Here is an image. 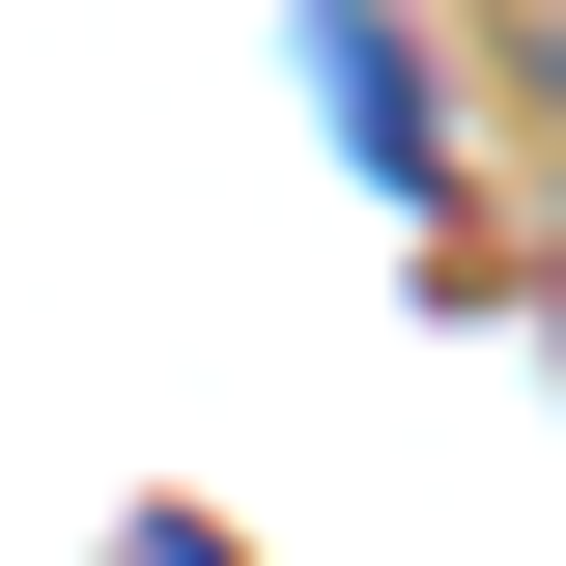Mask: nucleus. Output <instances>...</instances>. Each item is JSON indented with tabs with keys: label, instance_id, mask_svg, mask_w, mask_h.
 <instances>
[{
	"label": "nucleus",
	"instance_id": "nucleus-1",
	"mask_svg": "<svg viewBox=\"0 0 566 566\" xmlns=\"http://www.w3.org/2000/svg\"><path fill=\"white\" fill-rule=\"evenodd\" d=\"M312 85H340V142L424 199V29H397V0H312Z\"/></svg>",
	"mask_w": 566,
	"mask_h": 566
}]
</instances>
